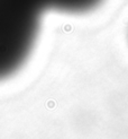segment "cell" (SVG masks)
<instances>
[{"mask_svg":"<svg viewBox=\"0 0 128 139\" xmlns=\"http://www.w3.org/2000/svg\"><path fill=\"white\" fill-rule=\"evenodd\" d=\"M42 12L31 0H0V80L17 72L30 56Z\"/></svg>","mask_w":128,"mask_h":139,"instance_id":"obj_1","label":"cell"},{"mask_svg":"<svg viewBox=\"0 0 128 139\" xmlns=\"http://www.w3.org/2000/svg\"><path fill=\"white\" fill-rule=\"evenodd\" d=\"M42 11L56 10L66 14H84L101 5L103 0H31Z\"/></svg>","mask_w":128,"mask_h":139,"instance_id":"obj_2","label":"cell"}]
</instances>
